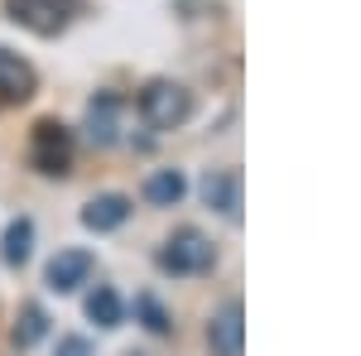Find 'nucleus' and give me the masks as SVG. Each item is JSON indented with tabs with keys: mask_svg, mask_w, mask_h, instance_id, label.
Segmentation results:
<instances>
[{
	"mask_svg": "<svg viewBox=\"0 0 361 356\" xmlns=\"http://www.w3.org/2000/svg\"><path fill=\"white\" fill-rule=\"evenodd\" d=\"M135 313L145 318V328H149V332H169V313L159 308V299H149V294H140V299H135Z\"/></svg>",
	"mask_w": 361,
	"mask_h": 356,
	"instance_id": "2eb2a0df",
	"label": "nucleus"
},
{
	"mask_svg": "<svg viewBox=\"0 0 361 356\" xmlns=\"http://www.w3.org/2000/svg\"><path fill=\"white\" fill-rule=\"evenodd\" d=\"M54 356H92V347H87V337H63Z\"/></svg>",
	"mask_w": 361,
	"mask_h": 356,
	"instance_id": "dca6fc26",
	"label": "nucleus"
},
{
	"mask_svg": "<svg viewBox=\"0 0 361 356\" xmlns=\"http://www.w3.org/2000/svg\"><path fill=\"white\" fill-rule=\"evenodd\" d=\"M87 318L97 323V328H121V299H116V289H97L92 299H87Z\"/></svg>",
	"mask_w": 361,
	"mask_h": 356,
	"instance_id": "4468645a",
	"label": "nucleus"
},
{
	"mask_svg": "<svg viewBox=\"0 0 361 356\" xmlns=\"http://www.w3.org/2000/svg\"><path fill=\"white\" fill-rule=\"evenodd\" d=\"M29 250H34V221L29 217H15L10 226H5V241H0V260L15 270V265H25Z\"/></svg>",
	"mask_w": 361,
	"mask_h": 356,
	"instance_id": "9b49d317",
	"label": "nucleus"
},
{
	"mask_svg": "<svg viewBox=\"0 0 361 356\" xmlns=\"http://www.w3.org/2000/svg\"><path fill=\"white\" fill-rule=\"evenodd\" d=\"M87 274H92V255L87 250H58L49 260V289L73 294L78 284H87Z\"/></svg>",
	"mask_w": 361,
	"mask_h": 356,
	"instance_id": "0eeeda50",
	"label": "nucleus"
},
{
	"mask_svg": "<svg viewBox=\"0 0 361 356\" xmlns=\"http://www.w3.org/2000/svg\"><path fill=\"white\" fill-rule=\"evenodd\" d=\"M241 303L231 299V303H222V313L207 323V342H212V352L217 356H241Z\"/></svg>",
	"mask_w": 361,
	"mask_h": 356,
	"instance_id": "6e6552de",
	"label": "nucleus"
},
{
	"mask_svg": "<svg viewBox=\"0 0 361 356\" xmlns=\"http://www.w3.org/2000/svg\"><path fill=\"white\" fill-rule=\"evenodd\" d=\"M29 159H34V168L39 173H68V164H73V135L58 125V121H39L34 125V145H29Z\"/></svg>",
	"mask_w": 361,
	"mask_h": 356,
	"instance_id": "20e7f679",
	"label": "nucleus"
},
{
	"mask_svg": "<svg viewBox=\"0 0 361 356\" xmlns=\"http://www.w3.org/2000/svg\"><path fill=\"white\" fill-rule=\"evenodd\" d=\"M116 135H121V97L97 92V102L87 106V140L92 145H116Z\"/></svg>",
	"mask_w": 361,
	"mask_h": 356,
	"instance_id": "39448f33",
	"label": "nucleus"
},
{
	"mask_svg": "<svg viewBox=\"0 0 361 356\" xmlns=\"http://www.w3.org/2000/svg\"><path fill=\"white\" fill-rule=\"evenodd\" d=\"M44 332H49V313H44L39 303H25V308H20V323H15V347L29 352Z\"/></svg>",
	"mask_w": 361,
	"mask_h": 356,
	"instance_id": "ddd939ff",
	"label": "nucleus"
},
{
	"mask_svg": "<svg viewBox=\"0 0 361 356\" xmlns=\"http://www.w3.org/2000/svg\"><path fill=\"white\" fill-rule=\"evenodd\" d=\"M126 217H130V197H121V192H102V197H92L82 207L87 231H116Z\"/></svg>",
	"mask_w": 361,
	"mask_h": 356,
	"instance_id": "9d476101",
	"label": "nucleus"
},
{
	"mask_svg": "<svg viewBox=\"0 0 361 356\" xmlns=\"http://www.w3.org/2000/svg\"><path fill=\"white\" fill-rule=\"evenodd\" d=\"M217 265V246L197 231V226H183V231H173L164 241V250H159V270L164 274H207Z\"/></svg>",
	"mask_w": 361,
	"mask_h": 356,
	"instance_id": "f257e3e1",
	"label": "nucleus"
},
{
	"mask_svg": "<svg viewBox=\"0 0 361 356\" xmlns=\"http://www.w3.org/2000/svg\"><path fill=\"white\" fill-rule=\"evenodd\" d=\"M34 97V68L20 54L0 49V102H29Z\"/></svg>",
	"mask_w": 361,
	"mask_h": 356,
	"instance_id": "1a4fd4ad",
	"label": "nucleus"
},
{
	"mask_svg": "<svg viewBox=\"0 0 361 356\" xmlns=\"http://www.w3.org/2000/svg\"><path fill=\"white\" fill-rule=\"evenodd\" d=\"M5 10H10L15 25L34 29V34H58L82 10V0H5Z\"/></svg>",
	"mask_w": 361,
	"mask_h": 356,
	"instance_id": "7ed1b4c3",
	"label": "nucleus"
},
{
	"mask_svg": "<svg viewBox=\"0 0 361 356\" xmlns=\"http://www.w3.org/2000/svg\"><path fill=\"white\" fill-rule=\"evenodd\" d=\"M183 192H188V183H183V173H178V168H159V173H149V178H145V197H149L154 207H173Z\"/></svg>",
	"mask_w": 361,
	"mask_h": 356,
	"instance_id": "f8f14e48",
	"label": "nucleus"
},
{
	"mask_svg": "<svg viewBox=\"0 0 361 356\" xmlns=\"http://www.w3.org/2000/svg\"><path fill=\"white\" fill-rule=\"evenodd\" d=\"M202 197H207V207H217L222 217L236 221V212H241V173L236 168H212L202 178Z\"/></svg>",
	"mask_w": 361,
	"mask_h": 356,
	"instance_id": "423d86ee",
	"label": "nucleus"
},
{
	"mask_svg": "<svg viewBox=\"0 0 361 356\" xmlns=\"http://www.w3.org/2000/svg\"><path fill=\"white\" fill-rule=\"evenodd\" d=\"M140 116L154 125V130H173L193 116V97L178 82H149L140 92Z\"/></svg>",
	"mask_w": 361,
	"mask_h": 356,
	"instance_id": "f03ea898",
	"label": "nucleus"
}]
</instances>
